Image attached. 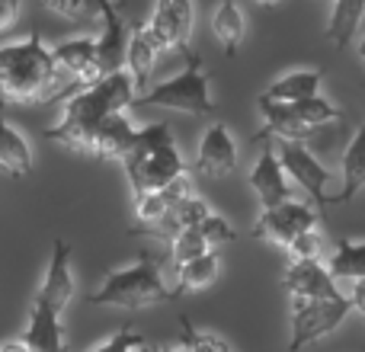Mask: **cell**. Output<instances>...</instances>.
I'll list each match as a JSON object with an SVG mask.
<instances>
[{"label":"cell","instance_id":"7","mask_svg":"<svg viewBox=\"0 0 365 352\" xmlns=\"http://www.w3.org/2000/svg\"><path fill=\"white\" fill-rule=\"evenodd\" d=\"M353 311L349 298L334 295V298H308V301H292V340L289 349L292 352H302L308 343H317L324 336H330L346 314Z\"/></svg>","mask_w":365,"mask_h":352},{"label":"cell","instance_id":"5","mask_svg":"<svg viewBox=\"0 0 365 352\" xmlns=\"http://www.w3.org/2000/svg\"><path fill=\"white\" fill-rule=\"evenodd\" d=\"M173 291L164 282V263L154 250H141V257L135 259L128 269H115L103 279V285L96 291H90V304L96 308H125L138 311L148 304L170 301Z\"/></svg>","mask_w":365,"mask_h":352},{"label":"cell","instance_id":"38","mask_svg":"<svg viewBox=\"0 0 365 352\" xmlns=\"http://www.w3.org/2000/svg\"><path fill=\"white\" fill-rule=\"evenodd\" d=\"M257 4H263V6H276L279 0H257Z\"/></svg>","mask_w":365,"mask_h":352},{"label":"cell","instance_id":"8","mask_svg":"<svg viewBox=\"0 0 365 352\" xmlns=\"http://www.w3.org/2000/svg\"><path fill=\"white\" fill-rule=\"evenodd\" d=\"M276 154H279V164H282L285 176H289L292 182H298L314 205H336V195H327L330 173L324 170L321 160L304 147V141H279Z\"/></svg>","mask_w":365,"mask_h":352},{"label":"cell","instance_id":"27","mask_svg":"<svg viewBox=\"0 0 365 352\" xmlns=\"http://www.w3.org/2000/svg\"><path fill=\"white\" fill-rule=\"evenodd\" d=\"M208 250H212V247H208V240L202 237L199 227H186V231H180L177 237L170 240V259L177 266L189 263V259L202 257V253H208Z\"/></svg>","mask_w":365,"mask_h":352},{"label":"cell","instance_id":"17","mask_svg":"<svg viewBox=\"0 0 365 352\" xmlns=\"http://www.w3.org/2000/svg\"><path fill=\"white\" fill-rule=\"evenodd\" d=\"M259 113H263V132L257 135V141H263L266 135L279 141H308L314 135V128L304 125L289 103H272L259 96Z\"/></svg>","mask_w":365,"mask_h":352},{"label":"cell","instance_id":"1","mask_svg":"<svg viewBox=\"0 0 365 352\" xmlns=\"http://www.w3.org/2000/svg\"><path fill=\"white\" fill-rule=\"evenodd\" d=\"M135 100H138V90H135V81L128 71L100 77L90 87H81L74 96H68L58 125L45 128L42 138L71 147V151L93 154L96 135L106 125V119H113L115 113H128V106H135Z\"/></svg>","mask_w":365,"mask_h":352},{"label":"cell","instance_id":"30","mask_svg":"<svg viewBox=\"0 0 365 352\" xmlns=\"http://www.w3.org/2000/svg\"><path fill=\"white\" fill-rule=\"evenodd\" d=\"M182 346L195 349V352H234L231 346H227L221 336L215 333H202V330H195L192 323L182 317Z\"/></svg>","mask_w":365,"mask_h":352},{"label":"cell","instance_id":"31","mask_svg":"<svg viewBox=\"0 0 365 352\" xmlns=\"http://www.w3.org/2000/svg\"><path fill=\"white\" fill-rule=\"evenodd\" d=\"M93 352H154V346L141 333H135V330H119V333H113Z\"/></svg>","mask_w":365,"mask_h":352},{"label":"cell","instance_id":"28","mask_svg":"<svg viewBox=\"0 0 365 352\" xmlns=\"http://www.w3.org/2000/svg\"><path fill=\"white\" fill-rule=\"evenodd\" d=\"M38 4L64 19H87V16H93V13H103L106 0H38Z\"/></svg>","mask_w":365,"mask_h":352},{"label":"cell","instance_id":"13","mask_svg":"<svg viewBox=\"0 0 365 352\" xmlns=\"http://www.w3.org/2000/svg\"><path fill=\"white\" fill-rule=\"evenodd\" d=\"M192 167L202 176H227L237 170V145H234L225 122H215V125L205 128Z\"/></svg>","mask_w":365,"mask_h":352},{"label":"cell","instance_id":"40","mask_svg":"<svg viewBox=\"0 0 365 352\" xmlns=\"http://www.w3.org/2000/svg\"><path fill=\"white\" fill-rule=\"evenodd\" d=\"M173 352H195V349H189V346H180V349H173Z\"/></svg>","mask_w":365,"mask_h":352},{"label":"cell","instance_id":"11","mask_svg":"<svg viewBox=\"0 0 365 352\" xmlns=\"http://www.w3.org/2000/svg\"><path fill=\"white\" fill-rule=\"evenodd\" d=\"M192 23H195L192 0H158L151 19H148L160 48H177V51H189Z\"/></svg>","mask_w":365,"mask_h":352},{"label":"cell","instance_id":"22","mask_svg":"<svg viewBox=\"0 0 365 352\" xmlns=\"http://www.w3.org/2000/svg\"><path fill=\"white\" fill-rule=\"evenodd\" d=\"M0 167L10 170L13 176H29L32 173V151L29 141L6 125V119L0 115Z\"/></svg>","mask_w":365,"mask_h":352},{"label":"cell","instance_id":"10","mask_svg":"<svg viewBox=\"0 0 365 352\" xmlns=\"http://www.w3.org/2000/svg\"><path fill=\"white\" fill-rule=\"evenodd\" d=\"M103 32L96 38V68L100 77H109L115 71H125V58H128V36H132V23H125L119 4L106 0L103 4Z\"/></svg>","mask_w":365,"mask_h":352},{"label":"cell","instance_id":"37","mask_svg":"<svg viewBox=\"0 0 365 352\" xmlns=\"http://www.w3.org/2000/svg\"><path fill=\"white\" fill-rule=\"evenodd\" d=\"M359 58L365 61V38H359Z\"/></svg>","mask_w":365,"mask_h":352},{"label":"cell","instance_id":"6","mask_svg":"<svg viewBox=\"0 0 365 352\" xmlns=\"http://www.w3.org/2000/svg\"><path fill=\"white\" fill-rule=\"evenodd\" d=\"M186 55V68L177 77L151 87L148 93H141L135 100V106H158V109H177V113L189 115H212V87H208V71L202 64V55H195L192 48L182 51Z\"/></svg>","mask_w":365,"mask_h":352},{"label":"cell","instance_id":"33","mask_svg":"<svg viewBox=\"0 0 365 352\" xmlns=\"http://www.w3.org/2000/svg\"><path fill=\"white\" fill-rule=\"evenodd\" d=\"M321 247H324V237H321V231L314 227V231L298 234L285 250L292 253V259H321Z\"/></svg>","mask_w":365,"mask_h":352},{"label":"cell","instance_id":"35","mask_svg":"<svg viewBox=\"0 0 365 352\" xmlns=\"http://www.w3.org/2000/svg\"><path fill=\"white\" fill-rule=\"evenodd\" d=\"M349 304H353L356 311L365 317V279H359V282H349Z\"/></svg>","mask_w":365,"mask_h":352},{"label":"cell","instance_id":"18","mask_svg":"<svg viewBox=\"0 0 365 352\" xmlns=\"http://www.w3.org/2000/svg\"><path fill=\"white\" fill-rule=\"evenodd\" d=\"M138 132H141V128L132 125L128 113H115L113 119H106V125H103L100 135H96L93 157H103V160H125L128 154H132L135 141H138Z\"/></svg>","mask_w":365,"mask_h":352},{"label":"cell","instance_id":"9","mask_svg":"<svg viewBox=\"0 0 365 352\" xmlns=\"http://www.w3.org/2000/svg\"><path fill=\"white\" fill-rule=\"evenodd\" d=\"M317 221L321 218H317L314 205L289 199L276 208H263V212H259L257 227H253V237L269 240V244H279V247H289L298 234L314 231Z\"/></svg>","mask_w":365,"mask_h":352},{"label":"cell","instance_id":"4","mask_svg":"<svg viewBox=\"0 0 365 352\" xmlns=\"http://www.w3.org/2000/svg\"><path fill=\"white\" fill-rule=\"evenodd\" d=\"M128 173V186H132V199H141L148 192H158L167 182L180 180L186 173V164H182L177 141H173V132L167 122H158V125H148L138 132V141H135L132 154L122 160Z\"/></svg>","mask_w":365,"mask_h":352},{"label":"cell","instance_id":"23","mask_svg":"<svg viewBox=\"0 0 365 352\" xmlns=\"http://www.w3.org/2000/svg\"><path fill=\"white\" fill-rule=\"evenodd\" d=\"M365 16V0H334L330 10V23H327V38L334 45H346L356 38Z\"/></svg>","mask_w":365,"mask_h":352},{"label":"cell","instance_id":"12","mask_svg":"<svg viewBox=\"0 0 365 352\" xmlns=\"http://www.w3.org/2000/svg\"><path fill=\"white\" fill-rule=\"evenodd\" d=\"M285 291L292 301H308V298H334L340 295L336 279L330 276V269L321 259H292V266L285 269L282 279Z\"/></svg>","mask_w":365,"mask_h":352},{"label":"cell","instance_id":"25","mask_svg":"<svg viewBox=\"0 0 365 352\" xmlns=\"http://www.w3.org/2000/svg\"><path fill=\"white\" fill-rule=\"evenodd\" d=\"M327 269L336 282H359V279H365V240L343 237L336 244V253L330 257Z\"/></svg>","mask_w":365,"mask_h":352},{"label":"cell","instance_id":"16","mask_svg":"<svg viewBox=\"0 0 365 352\" xmlns=\"http://www.w3.org/2000/svg\"><path fill=\"white\" fill-rule=\"evenodd\" d=\"M58 68L68 71L81 87H90L93 81H100V68H96V38L81 36V38H64L51 48Z\"/></svg>","mask_w":365,"mask_h":352},{"label":"cell","instance_id":"34","mask_svg":"<svg viewBox=\"0 0 365 352\" xmlns=\"http://www.w3.org/2000/svg\"><path fill=\"white\" fill-rule=\"evenodd\" d=\"M23 13V0H0V32H6Z\"/></svg>","mask_w":365,"mask_h":352},{"label":"cell","instance_id":"36","mask_svg":"<svg viewBox=\"0 0 365 352\" xmlns=\"http://www.w3.org/2000/svg\"><path fill=\"white\" fill-rule=\"evenodd\" d=\"M0 352H32V349L26 346L23 340H10V343H4V346H0Z\"/></svg>","mask_w":365,"mask_h":352},{"label":"cell","instance_id":"26","mask_svg":"<svg viewBox=\"0 0 365 352\" xmlns=\"http://www.w3.org/2000/svg\"><path fill=\"white\" fill-rule=\"evenodd\" d=\"M289 106L295 109L298 119H302L308 128H314V132H317L321 125H330V122L340 119V109H336L330 100H324L321 93L311 96V100H302V103H289Z\"/></svg>","mask_w":365,"mask_h":352},{"label":"cell","instance_id":"21","mask_svg":"<svg viewBox=\"0 0 365 352\" xmlns=\"http://www.w3.org/2000/svg\"><path fill=\"white\" fill-rule=\"evenodd\" d=\"M212 32L221 45H225L227 55H234L247 32V19H244V10H240L237 0H221L212 13Z\"/></svg>","mask_w":365,"mask_h":352},{"label":"cell","instance_id":"19","mask_svg":"<svg viewBox=\"0 0 365 352\" xmlns=\"http://www.w3.org/2000/svg\"><path fill=\"white\" fill-rule=\"evenodd\" d=\"M321 81H324L321 71H311V68L292 71V74H282L279 81H272L263 96L272 103H302L321 93Z\"/></svg>","mask_w":365,"mask_h":352},{"label":"cell","instance_id":"15","mask_svg":"<svg viewBox=\"0 0 365 352\" xmlns=\"http://www.w3.org/2000/svg\"><path fill=\"white\" fill-rule=\"evenodd\" d=\"M250 189L259 195V205L263 208H276V205H282V202L292 199L289 176H285L282 164H279V154L272 151V147H266V151L257 157V164H253Z\"/></svg>","mask_w":365,"mask_h":352},{"label":"cell","instance_id":"3","mask_svg":"<svg viewBox=\"0 0 365 352\" xmlns=\"http://www.w3.org/2000/svg\"><path fill=\"white\" fill-rule=\"evenodd\" d=\"M58 77L61 68L38 32H29L23 42L0 45V103L29 106L51 100L61 87Z\"/></svg>","mask_w":365,"mask_h":352},{"label":"cell","instance_id":"14","mask_svg":"<svg viewBox=\"0 0 365 352\" xmlns=\"http://www.w3.org/2000/svg\"><path fill=\"white\" fill-rule=\"evenodd\" d=\"M160 51H164V48H160L158 36L151 32V26L141 23V19H135V23H132V36H128L125 71L132 74L138 96L151 90V71H154V64H158V55H160Z\"/></svg>","mask_w":365,"mask_h":352},{"label":"cell","instance_id":"32","mask_svg":"<svg viewBox=\"0 0 365 352\" xmlns=\"http://www.w3.org/2000/svg\"><path fill=\"white\" fill-rule=\"evenodd\" d=\"M199 231H202V237L208 240V247H225V244H231V240H237V231H234L231 224H227L225 218H221V214H208L205 221H202L199 224Z\"/></svg>","mask_w":365,"mask_h":352},{"label":"cell","instance_id":"2","mask_svg":"<svg viewBox=\"0 0 365 352\" xmlns=\"http://www.w3.org/2000/svg\"><path fill=\"white\" fill-rule=\"evenodd\" d=\"M74 301V269H71V247L61 237L51 244L48 272L32 298L29 327L19 340L32 352H68L64 343V311Z\"/></svg>","mask_w":365,"mask_h":352},{"label":"cell","instance_id":"24","mask_svg":"<svg viewBox=\"0 0 365 352\" xmlns=\"http://www.w3.org/2000/svg\"><path fill=\"white\" fill-rule=\"evenodd\" d=\"M218 269H221V259L215 250H208V253H202V257L177 266V289H173V295L199 291V289H205V285H212L215 276H218Z\"/></svg>","mask_w":365,"mask_h":352},{"label":"cell","instance_id":"20","mask_svg":"<svg viewBox=\"0 0 365 352\" xmlns=\"http://www.w3.org/2000/svg\"><path fill=\"white\" fill-rule=\"evenodd\" d=\"M340 167H343V192L336 195V205H346V202H353V195L359 189H365V122L353 135Z\"/></svg>","mask_w":365,"mask_h":352},{"label":"cell","instance_id":"39","mask_svg":"<svg viewBox=\"0 0 365 352\" xmlns=\"http://www.w3.org/2000/svg\"><path fill=\"white\" fill-rule=\"evenodd\" d=\"M154 352H173V349H167V346H154Z\"/></svg>","mask_w":365,"mask_h":352},{"label":"cell","instance_id":"29","mask_svg":"<svg viewBox=\"0 0 365 352\" xmlns=\"http://www.w3.org/2000/svg\"><path fill=\"white\" fill-rule=\"evenodd\" d=\"M167 214H170V202H167L160 192H148V195H141V199H135V218L141 221L138 227L158 224V221H164Z\"/></svg>","mask_w":365,"mask_h":352}]
</instances>
